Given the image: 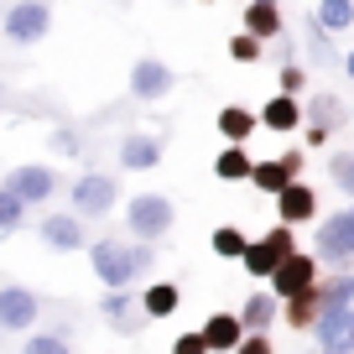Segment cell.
Here are the masks:
<instances>
[{"instance_id":"obj_10","label":"cell","mask_w":354,"mask_h":354,"mask_svg":"<svg viewBox=\"0 0 354 354\" xmlns=\"http://www.w3.org/2000/svg\"><path fill=\"white\" fill-rule=\"evenodd\" d=\"M6 188L32 209V203H47L57 193V172L42 167V162H26V167H11V172H6Z\"/></svg>"},{"instance_id":"obj_13","label":"cell","mask_w":354,"mask_h":354,"mask_svg":"<svg viewBox=\"0 0 354 354\" xmlns=\"http://www.w3.org/2000/svg\"><path fill=\"white\" fill-rule=\"evenodd\" d=\"M42 240H47V250H57V255L84 250V214H47Z\"/></svg>"},{"instance_id":"obj_9","label":"cell","mask_w":354,"mask_h":354,"mask_svg":"<svg viewBox=\"0 0 354 354\" xmlns=\"http://www.w3.org/2000/svg\"><path fill=\"white\" fill-rule=\"evenodd\" d=\"M37 318H42V297L26 292V287H16V281H6V287H0V328L6 333H26Z\"/></svg>"},{"instance_id":"obj_17","label":"cell","mask_w":354,"mask_h":354,"mask_svg":"<svg viewBox=\"0 0 354 354\" xmlns=\"http://www.w3.org/2000/svg\"><path fill=\"white\" fill-rule=\"evenodd\" d=\"M100 313L104 318H115V328H141V318L146 313L136 308V297H131V287H104V297H100Z\"/></svg>"},{"instance_id":"obj_11","label":"cell","mask_w":354,"mask_h":354,"mask_svg":"<svg viewBox=\"0 0 354 354\" xmlns=\"http://www.w3.org/2000/svg\"><path fill=\"white\" fill-rule=\"evenodd\" d=\"M302 162H308L302 151H281V156H271V162H255V167H250V183H255L261 193H271V198H277L292 177H302Z\"/></svg>"},{"instance_id":"obj_16","label":"cell","mask_w":354,"mask_h":354,"mask_svg":"<svg viewBox=\"0 0 354 354\" xmlns=\"http://www.w3.org/2000/svg\"><path fill=\"white\" fill-rule=\"evenodd\" d=\"M162 162V136H125L120 141V167L125 172H151Z\"/></svg>"},{"instance_id":"obj_39","label":"cell","mask_w":354,"mask_h":354,"mask_svg":"<svg viewBox=\"0 0 354 354\" xmlns=\"http://www.w3.org/2000/svg\"><path fill=\"white\" fill-rule=\"evenodd\" d=\"M203 6H219V0H203Z\"/></svg>"},{"instance_id":"obj_21","label":"cell","mask_w":354,"mask_h":354,"mask_svg":"<svg viewBox=\"0 0 354 354\" xmlns=\"http://www.w3.org/2000/svg\"><path fill=\"white\" fill-rule=\"evenodd\" d=\"M240 323L245 328H271V323H281V297L277 292H250L240 308Z\"/></svg>"},{"instance_id":"obj_4","label":"cell","mask_w":354,"mask_h":354,"mask_svg":"<svg viewBox=\"0 0 354 354\" xmlns=\"http://www.w3.org/2000/svg\"><path fill=\"white\" fill-rule=\"evenodd\" d=\"M172 224H177V203L167 193H136L125 203V230L136 240H162V234H172Z\"/></svg>"},{"instance_id":"obj_23","label":"cell","mask_w":354,"mask_h":354,"mask_svg":"<svg viewBox=\"0 0 354 354\" xmlns=\"http://www.w3.org/2000/svg\"><path fill=\"white\" fill-rule=\"evenodd\" d=\"M255 131H261V115H250L245 104H224L219 110V136L224 141H250Z\"/></svg>"},{"instance_id":"obj_30","label":"cell","mask_w":354,"mask_h":354,"mask_svg":"<svg viewBox=\"0 0 354 354\" xmlns=\"http://www.w3.org/2000/svg\"><path fill=\"white\" fill-rule=\"evenodd\" d=\"M308 53L318 57V63H344V57H339V53H333V47H328V26H323L318 16H313V21H308Z\"/></svg>"},{"instance_id":"obj_20","label":"cell","mask_w":354,"mask_h":354,"mask_svg":"<svg viewBox=\"0 0 354 354\" xmlns=\"http://www.w3.org/2000/svg\"><path fill=\"white\" fill-rule=\"evenodd\" d=\"M245 32H255L261 42L281 37V32H287V26H281V6H277V0H250V6H245Z\"/></svg>"},{"instance_id":"obj_34","label":"cell","mask_w":354,"mask_h":354,"mask_svg":"<svg viewBox=\"0 0 354 354\" xmlns=\"http://www.w3.org/2000/svg\"><path fill=\"white\" fill-rule=\"evenodd\" d=\"M172 354H209V344H203V328H193V333H177Z\"/></svg>"},{"instance_id":"obj_28","label":"cell","mask_w":354,"mask_h":354,"mask_svg":"<svg viewBox=\"0 0 354 354\" xmlns=\"http://www.w3.org/2000/svg\"><path fill=\"white\" fill-rule=\"evenodd\" d=\"M21 224H26V203L16 198L6 183H0V234H16Z\"/></svg>"},{"instance_id":"obj_19","label":"cell","mask_w":354,"mask_h":354,"mask_svg":"<svg viewBox=\"0 0 354 354\" xmlns=\"http://www.w3.org/2000/svg\"><path fill=\"white\" fill-rule=\"evenodd\" d=\"M177 308H183V287H177V281H151V287L141 292V313H146L151 323L172 318Z\"/></svg>"},{"instance_id":"obj_15","label":"cell","mask_w":354,"mask_h":354,"mask_svg":"<svg viewBox=\"0 0 354 354\" xmlns=\"http://www.w3.org/2000/svg\"><path fill=\"white\" fill-rule=\"evenodd\" d=\"M240 339H245L240 313H209V318H203V344H209V354H230V349H240Z\"/></svg>"},{"instance_id":"obj_24","label":"cell","mask_w":354,"mask_h":354,"mask_svg":"<svg viewBox=\"0 0 354 354\" xmlns=\"http://www.w3.org/2000/svg\"><path fill=\"white\" fill-rule=\"evenodd\" d=\"M281 323L297 333H308L318 323V292H297V297H281Z\"/></svg>"},{"instance_id":"obj_14","label":"cell","mask_w":354,"mask_h":354,"mask_svg":"<svg viewBox=\"0 0 354 354\" xmlns=\"http://www.w3.org/2000/svg\"><path fill=\"white\" fill-rule=\"evenodd\" d=\"M277 219H287V224H308V219H318V193H313L302 177H292L287 188L277 193Z\"/></svg>"},{"instance_id":"obj_18","label":"cell","mask_w":354,"mask_h":354,"mask_svg":"<svg viewBox=\"0 0 354 354\" xmlns=\"http://www.w3.org/2000/svg\"><path fill=\"white\" fill-rule=\"evenodd\" d=\"M250 167H255V156L245 151V141H224V151L214 156V177L219 183H250Z\"/></svg>"},{"instance_id":"obj_8","label":"cell","mask_w":354,"mask_h":354,"mask_svg":"<svg viewBox=\"0 0 354 354\" xmlns=\"http://www.w3.org/2000/svg\"><path fill=\"white\" fill-rule=\"evenodd\" d=\"M177 88V73L162 63V57H136L131 63V94L141 104H156V100H167Z\"/></svg>"},{"instance_id":"obj_25","label":"cell","mask_w":354,"mask_h":354,"mask_svg":"<svg viewBox=\"0 0 354 354\" xmlns=\"http://www.w3.org/2000/svg\"><path fill=\"white\" fill-rule=\"evenodd\" d=\"M302 120H313V125H328V131H339L349 115H344V104L333 100V94H313L308 104H302Z\"/></svg>"},{"instance_id":"obj_26","label":"cell","mask_w":354,"mask_h":354,"mask_svg":"<svg viewBox=\"0 0 354 354\" xmlns=\"http://www.w3.org/2000/svg\"><path fill=\"white\" fill-rule=\"evenodd\" d=\"M209 245H214V255H219V261H240L245 255V230H234V224H219V230L209 234Z\"/></svg>"},{"instance_id":"obj_1","label":"cell","mask_w":354,"mask_h":354,"mask_svg":"<svg viewBox=\"0 0 354 354\" xmlns=\"http://www.w3.org/2000/svg\"><path fill=\"white\" fill-rule=\"evenodd\" d=\"M88 266H94V277L104 281V287H131L141 271H151L156 266V245L151 240H94L88 245Z\"/></svg>"},{"instance_id":"obj_38","label":"cell","mask_w":354,"mask_h":354,"mask_svg":"<svg viewBox=\"0 0 354 354\" xmlns=\"http://www.w3.org/2000/svg\"><path fill=\"white\" fill-rule=\"evenodd\" d=\"M0 110H6V88H0Z\"/></svg>"},{"instance_id":"obj_12","label":"cell","mask_w":354,"mask_h":354,"mask_svg":"<svg viewBox=\"0 0 354 354\" xmlns=\"http://www.w3.org/2000/svg\"><path fill=\"white\" fill-rule=\"evenodd\" d=\"M261 131H277V136H287V131H302V94H271V100L261 104Z\"/></svg>"},{"instance_id":"obj_7","label":"cell","mask_w":354,"mask_h":354,"mask_svg":"<svg viewBox=\"0 0 354 354\" xmlns=\"http://www.w3.org/2000/svg\"><path fill=\"white\" fill-rule=\"evenodd\" d=\"M318 277H323V261L313 250H292L287 261L271 271V292L277 297H297V292H313L318 287Z\"/></svg>"},{"instance_id":"obj_37","label":"cell","mask_w":354,"mask_h":354,"mask_svg":"<svg viewBox=\"0 0 354 354\" xmlns=\"http://www.w3.org/2000/svg\"><path fill=\"white\" fill-rule=\"evenodd\" d=\"M339 68H344V73L354 78V53H344V63H339Z\"/></svg>"},{"instance_id":"obj_6","label":"cell","mask_w":354,"mask_h":354,"mask_svg":"<svg viewBox=\"0 0 354 354\" xmlns=\"http://www.w3.org/2000/svg\"><path fill=\"white\" fill-rule=\"evenodd\" d=\"M47 32H53V6L47 0H16L11 11H6V42L37 47Z\"/></svg>"},{"instance_id":"obj_27","label":"cell","mask_w":354,"mask_h":354,"mask_svg":"<svg viewBox=\"0 0 354 354\" xmlns=\"http://www.w3.org/2000/svg\"><path fill=\"white\" fill-rule=\"evenodd\" d=\"M318 16L323 26H328V32H349L354 26V0H318Z\"/></svg>"},{"instance_id":"obj_5","label":"cell","mask_w":354,"mask_h":354,"mask_svg":"<svg viewBox=\"0 0 354 354\" xmlns=\"http://www.w3.org/2000/svg\"><path fill=\"white\" fill-rule=\"evenodd\" d=\"M68 198H73V214L104 219V214L115 209V198H120V177L115 172H84L73 188H68Z\"/></svg>"},{"instance_id":"obj_33","label":"cell","mask_w":354,"mask_h":354,"mask_svg":"<svg viewBox=\"0 0 354 354\" xmlns=\"http://www.w3.org/2000/svg\"><path fill=\"white\" fill-rule=\"evenodd\" d=\"M277 84L287 88V94H302V88H308V73H302V63H292V57H287V63H281V73H277Z\"/></svg>"},{"instance_id":"obj_31","label":"cell","mask_w":354,"mask_h":354,"mask_svg":"<svg viewBox=\"0 0 354 354\" xmlns=\"http://www.w3.org/2000/svg\"><path fill=\"white\" fill-rule=\"evenodd\" d=\"M261 53H266V42L255 32H234L230 37V57L234 63H261Z\"/></svg>"},{"instance_id":"obj_35","label":"cell","mask_w":354,"mask_h":354,"mask_svg":"<svg viewBox=\"0 0 354 354\" xmlns=\"http://www.w3.org/2000/svg\"><path fill=\"white\" fill-rule=\"evenodd\" d=\"M53 151L57 156H78V131H53Z\"/></svg>"},{"instance_id":"obj_2","label":"cell","mask_w":354,"mask_h":354,"mask_svg":"<svg viewBox=\"0 0 354 354\" xmlns=\"http://www.w3.org/2000/svg\"><path fill=\"white\" fill-rule=\"evenodd\" d=\"M297 250V224H287V219H277V230H266L261 240H250L245 245V255H240V266L250 271L255 281H271V271H277L287 255Z\"/></svg>"},{"instance_id":"obj_3","label":"cell","mask_w":354,"mask_h":354,"mask_svg":"<svg viewBox=\"0 0 354 354\" xmlns=\"http://www.w3.org/2000/svg\"><path fill=\"white\" fill-rule=\"evenodd\" d=\"M313 255L333 271H354V203L318 224V240H313Z\"/></svg>"},{"instance_id":"obj_32","label":"cell","mask_w":354,"mask_h":354,"mask_svg":"<svg viewBox=\"0 0 354 354\" xmlns=\"http://www.w3.org/2000/svg\"><path fill=\"white\" fill-rule=\"evenodd\" d=\"M328 177H333V188H344L354 198V151H333L328 156Z\"/></svg>"},{"instance_id":"obj_36","label":"cell","mask_w":354,"mask_h":354,"mask_svg":"<svg viewBox=\"0 0 354 354\" xmlns=\"http://www.w3.org/2000/svg\"><path fill=\"white\" fill-rule=\"evenodd\" d=\"M302 136H308V146H328V125H313V120H302Z\"/></svg>"},{"instance_id":"obj_29","label":"cell","mask_w":354,"mask_h":354,"mask_svg":"<svg viewBox=\"0 0 354 354\" xmlns=\"http://www.w3.org/2000/svg\"><path fill=\"white\" fill-rule=\"evenodd\" d=\"M26 349H32V354H57V349H73V333H68V328H53V333H32V328H26Z\"/></svg>"},{"instance_id":"obj_22","label":"cell","mask_w":354,"mask_h":354,"mask_svg":"<svg viewBox=\"0 0 354 354\" xmlns=\"http://www.w3.org/2000/svg\"><path fill=\"white\" fill-rule=\"evenodd\" d=\"M318 308H354V271H333V277H318Z\"/></svg>"}]
</instances>
